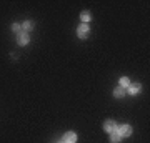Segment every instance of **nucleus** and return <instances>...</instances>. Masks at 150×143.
<instances>
[{"instance_id":"f257e3e1","label":"nucleus","mask_w":150,"mask_h":143,"mask_svg":"<svg viewBox=\"0 0 150 143\" xmlns=\"http://www.w3.org/2000/svg\"><path fill=\"white\" fill-rule=\"evenodd\" d=\"M88 32H90V28H88L87 23H80L79 28H77V35H79L80 38H85L87 35H88Z\"/></svg>"},{"instance_id":"f03ea898","label":"nucleus","mask_w":150,"mask_h":143,"mask_svg":"<svg viewBox=\"0 0 150 143\" xmlns=\"http://www.w3.org/2000/svg\"><path fill=\"white\" fill-rule=\"evenodd\" d=\"M117 132L120 137H130L132 135V127L130 125H122L120 128H117Z\"/></svg>"},{"instance_id":"7ed1b4c3","label":"nucleus","mask_w":150,"mask_h":143,"mask_svg":"<svg viewBox=\"0 0 150 143\" xmlns=\"http://www.w3.org/2000/svg\"><path fill=\"white\" fill-rule=\"evenodd\" d=\"M17 42H18V45H27L30 42V38H28V35L25 32H20L17 35Z\"/></svg>"},{"instance_id":"20e7f679","label":"nucleus","mask_w":150,"mask_h":143,"mask_svg":"<svg viewBox=\"0 0 150 143\" xmlns=\"http://www.w3.org/2000/svg\"><path fill=\"white\" fill-rule=\"evenodd\" d=\"M77 142V135L74 132H67L64 135V143H75Z\"/></svg>"},{"instance_id":"39448f33","label":"nucleus","mask_w":150,"mask_h":143,"mask_svg":"<svg viewBox=\"0 0 150 143\" xmlns=\"http://www.w3.org/2000/svg\"><path fill=\"white\" fill-rule=\"evenodd\" d=\"M103 128H105V132L112 133L117 130V125H115V122H112V120H107V122L103 123Z\"/></svg>"},{"instance_id":"423d86ee","label":"nucleus","mask_w":150,"mask_h":143,"mask_svg":"<svg viewBox=\"0 0 150 143\" xmlns=\"http://www.w3.org/2000/svg\"><path fill=\"white\" fill-rule=\"evenodd\" d=\"M127 88H129V93H130V95H137V93L140 92V83H130Z\"/></svg>"},{"instance_id":"0eeeda50","label":"nucleus","mask_w":150,"mask_h":143,"mask_svg":"<svg viewBox=\"0 0 150 143\" xmlns=\"http://www.w3.org/2000/svg\"><path fill=\"white\" fill-rule=\"evenodd\" d=\"M110 142H112V143H120V142H122V137L118 135V132H117V130L110 133Z\"/></svg>"},{"instance_id":"6e6552de","label":"nucleus","mask_w":150,"mask_h":143,"mask_svg":"<svg viewBox=\"0 0 150 143\" xmlns=\"http://www.w3.org/2000/svg\"><path fill=\"white\" fill-rule=\"evenodd\" d=\"M123 95H125V88H122V87H117V88L113 90V97H115V98H122Z\"/></svg>"},{"instance_id":"1a4fd4ad","label":"nucleus","mask_w":150,"mask_h":143,"mask_svg":"<svg viewBox=\"0 0 150 143\" xmlns=\"http://www.w3.org/2000/svg\"><path fill=\"white\" fill-rule=\"evenodd\" d=\"M22 28H23V32L27 33L28 30H32V28H33V22H25V23L22 25Z\"/></svg>"},{"instance_id":"9d476101","label":"nucleus","mask_w":150,"mask_h":143,"mask_svg":"<svg viewBox=\"0 0 150 143\" xmlns=\"http://www.w3.org/2000/svg\"><path fill=\"white\" fill-rule=\"evenodd\" d=\"M129 85H130V80L127 78V77H122V78H120V87H122V88H127Z\"/></svg>"},{"instance_id":"9b49d317","label":"nucleus","mask_w":150,"mask_h":143,"mask_svg":"<svg viewBox=\"0 0 150 143\" xmlns=\"http://www.w3.org/2000/svg\"><path fill=\"white\" fill-rule=\"evenodd\" d=\"M80 18H82L83 23H87V22H90V13H88V12H83V13L80 15Z\"/></svg>"},{"instance_id":"f8f14e48","label":"nucleus","mask_w":150,"mask_h":143,"mask_svg":"<svg viewBox=\"0 0 150 143\" xmlns=\"http://www.w3.org/2000/svg\"><path fill=\"white\" fill-rule=\"evenodd\" d=\"M20 28H22V27L18 25V23H13V25H12V30H13V32H18V33H20Z\"/></svg>"}]
</instances>
